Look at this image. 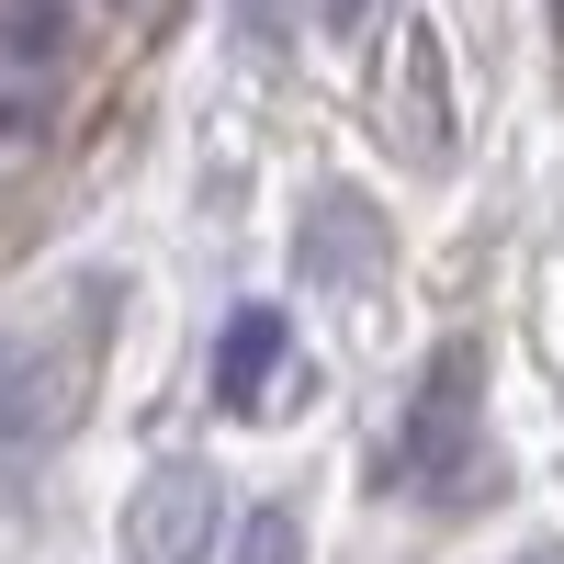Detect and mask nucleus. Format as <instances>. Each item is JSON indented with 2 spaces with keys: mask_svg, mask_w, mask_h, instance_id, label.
<instances>
[{
  "mask_svg": "<svg viewBox=\"0 0 564 564\" xmlns=\"http://www.w3.org/2000/svg\"><path fill=\"white\" fill-rule=\"evenodd\" d=\"M475 441H486V350L441 339L430 372H417V395H406V417H395V441H384V486L452 497L463 475H475Z\"/></svg>",
  "mask_w": 564,
  "mask_h": 564,
  "instance_id": "obj_1",
  "label": "nucleus"
},
{
  "mask_svg": "<svg viewBox=\"0 0 564 564\" xmlns=\"http://www.w3.org/2000/svg\"><path fill=\"white\" fill-rule=\"evenodd\" d=\"M102 282L57 327H0V441H57L90 395V339H102Z\"/></svg>",
  "mask_w": 564,
  "mask_h": 564,
  "instance_id": "obj_2",
  "label": "nucleus"
},
{
  "mask_svg": "<svg viewBox=\"0 0 564 564\" xmlns=\"http://www.w3.org/2000/svg\"><path fill=\"white\" fill-rule=\"evenodd\" d=\"M124 564H215V475L204 463H159L124 497Z\"/></svg>",
  "mask_w": 564,
  "mask_h": 564,
  "instance_id": "obj_3",
  "label": "nucleus"
},
{
  "mask_svg": "<svg viewBox=\"0 0 564 564\" xmlns=\"http://www.w3.org/2000/svg\"><path fill=\"white\" fill-rule=\"evenodd\" d=\"M395 57H406V90H384V124L406 135L417 170H441V159H452V57H441V23L406 12V23H395Z\"/></svg>",
  "mask_w": 564,
  "mask_h": 564,
  "instance_id": "obj_4",
  "label": "nucleus"
},
{
  "mask_svg": "<svg viewBox=\"0 0 564 564\" xmlns=\"http://www.w3.org/2000/svg\"><path fill=\"white\" fill-rule=\"evenodd\" d=\"M372 249H384L372 204L350 193V181H327V193H316V215L294 226V260H305V282H327V294H361V282H372Z\"/></svg>",
  "mask_w": 564,
  "mask_h": 564,
  "instance_id": "obj_5",
  "label": "nucleus"
},
{
  "mask_svg": "<svg viewBox=\"0 0 564 564\" xmlns=\"http://www.w3.org/2000/svg\"><path fill=\"white\" fill-rule=\"evenodd\" d=\"M271 361H282V305H238L226 316V339H215V406L226 417H260L271 395Z\"/></svg>",
  "mask_w": 564,
  "mask_h": 564,
  "instance_id": "obj_6",
  "label": "nucleus"
},
{
  "mask_svg": "<svg viewBox=\"0 0 564 564\" xmlns=\"http://www.w3.org/2000/svg\"><path fill=\"white\" fill-rule=\"evenodd\" d=\"M0 57H23L34 79H57L79 57V0H0Z\"/></svg>",
  "mask_w": 564,
  "mask_h": 564,
  "instance_id": "obj_7",
  "label": "nucleus"
},
{
  "mask_svg": "<svg viewBox=\"0 0 564 564\" xmlns=\"http://www.w3.org/2000/svg\"><path fill=\"white\" fill-rule=\"evenodd\" d=\"M226 564H305V520H294V508H249Z\"/></svg>",
  "mask_w": 564,
  "mask_h": 564,
  "instance_id": "obj_8",
  "label": "nucleus"
},
{
  "mask_svg": "<svg viewBox=\"0 0 564 564\" xmlns=\"http://www.w3.org/2000/svg\"><path fill=\"white\" fill-rule=\"evenodd\" d=\"M45 90H57V79H34L23 57H0V148H23V135L45 124Z\"/></svg>",
  "mask_w": 564,
  "mask_h": 564,
  "instance_id": "obj_9",
  "label": "nucleus"
},
{
  "mask_svg": "<svg viewBox=\"0 0 564 564\" xmlns=\"http://www.w3.org/2000/svg\"><path fill=\"white\" fill-rule=\"evenodd\" d=\"M372 12H384V0H327V34H361Z\"/></svg>",
  "mask_w": 564,
  "mask_h": 564,
  "instance_id": "obj_10",
  "label": "nucleus"
},
{
  "mask_svg": "<svg viewBox=\"0 0 564 564\" xmlns=\"http://www.w3.org/2000/svg\"><path fill=\"white\" fill-rule=\"evenodd\" d=\"M520 564H564V553H520Z\"/></svg>",
  "mask_w": 564,
  "mask_h": 564,
  "instance_id": "obj_11",
  "label": "nucleus"
}]
</instances>
